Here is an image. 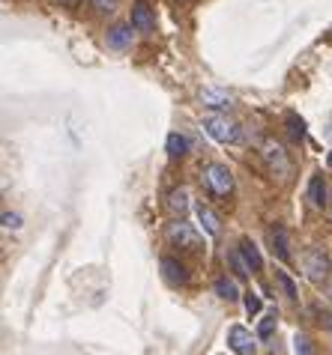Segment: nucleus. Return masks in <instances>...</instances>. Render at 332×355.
I'll return each mask as SVG.
<instances>
[{
  "label": "nucleus",
  "instance_id": "13",
  "mask_svg": "<svg viewBox=\"0 0 332 355\" xmlns=\"http://www.w3.org/2000/svg\"><path fill=\"white\" fill-rule=\"evenodd\" d=\"M162 275H165V281L174 284V287H180V284H185V269H183V263H177L174 257H162Z\"/></svg>",
  "mask_w": 332,
  "mask_h": 355
},
{
  "label": "nucleus",
  "instance_id": "20",
  "mask_svg": "<svg viewBox=\"0 0 332 355\" xmlns=\"http://www.w3.org/2000/svg\"><path fill=\"white\" fill-rule=\"evenodd\" d=\"M276 281L281 284V290H285V295H288V299H290V302H297V295H299V290H297V284H294V278H290V275H288V272H279V275H276Z\"/></svg>",
  "mask_w": 332,
  "mask_h": 355
},
{
  "label": "nucleus",
  "instance_id": "3",
  "mask_svg": "<svg viewBox=\"0 0 332 355\" xmlns=\"http://www.w3.org/2000/svg\"><path fill=\"white\" fill-rule=\"evenodd\" d=\"M329 257L324 248H308L306 254H302V272H306V278L311 284H324L329 278Z\"/></svg>",
  "mask_w": 332,
  "mask_h": 355
},
{
  "label": "nucleus",
  "instance_id": "28",
  "mask_svg": "<svg viewBox=\"0 0 332 355\" xmlns=\"http://www.w3.org/2000/svg\"><path fill=\"white\" fill-rule=\"evenodd\" d=\"M329 164H332V155H329Z\"/></svg>",
  "mask_w": 332,
  "mask_h": 355
},
{
  "label": "nucleus",
  "instance_id": "25",
  "mask_svg": "<svg viewBox=\"0 0 332 355\" xmlns=\"http://www.w3.org/2000/svg\"><path fill=\"white\" fill-rule=\"evenodd\" d=\"M246 311L249 313H258L260 311V299H258V295H251V293L246 295Z\"/></svg>",
  "mask_w": 332,
  "mask_h": 355
},
{
  "label": "nucleus",
  "instance_id": "8",
  "mask_svg": "<svg viewBox=\"0 0 332 355\" xmlns=\"http://www.w3.org/2000/svg\"><path fill=\"white\" fill-rule=\"evenodd\" d=\"M194 218H198L201 230L207 233V236H219V233H222V221H219V215L213 212L207 203H194Z\"/></svg>",
  "mask_w": 332,
  "mask_h": 355
},
{
  "label": "nucleus",
  "instance_id": "21",
  "mask_svg": "<svg viewBox=\"0 0 332 355\" xmlns=\"http://www.w3.org/2000/svg\"><path fill=\"white\" fill-rule=\"evenodd\" d=\"M276 325H279V317L276 313H269V317H263L260 320V325H258V338H272V331H276Z\"/></svg>",
  "mask_w": 332,
  "mask_h": 355
},
{
  "label": "nucleus",
  "instance_id": "6",
  "mask_svg": "<svg viewBox=\"0 0 332 355\" xmlns=\"http://www.w3.org/2000/svg\"><path fill=\"white\" fill-rule=\"evenodd\" d=\"M228 347L237 355H255L258 352V343L251 338V331L242 329V325H231L228 329Z\"/></svg>",
  "mask_w": 332,
  "mask_h": 355
},
{
  "label": "nucleus",
  "instance_id": "16",
  "mask_svg": "<svg viewBox=\"0 0 332 355\" xmlns=\"http://www.w3.org/2000/svg\"><path fill=\"white\" fill-rule=\"evenodd\" d=\"M168 209H171L174 215H180V218H183V212L189 209V191H185V189L171 191V197H168Z\"/></svg>",
  "mask_w": 332,
  "mask_h": 355
},
{
  "label": "nucleus",
  "instance_id": "23",
  "mask_svg": "<svg viewBox=\"0 0 332 355\" xmlns=\"http://www.w3.org/2000/svg\"><path fill=\"white\" fill-rule=\"evenodd\" d=\"M3 227L6 230H18V227H22V218H18L15 212H3Z\"/></svg>",
  "mask_w": 332,
  "mask_h": 355
},
{
  "label": "nucleus",
  "instance_id": "26",
  "mask_svg": "<svg viewBox=\"0 0 332 355\" xmlns=\"http://www.w3.org/2000/svg\"><path fill=\"white\" fill-rule=\"evenodd\" d=\"M297 355H311V347H308V338H297Z\"/></svg>",
  "mask_w": 332,
  "mask_h": 355
},
{
  "label": "nucleus",
  "instance_id": "17",
  "mask_svg": "<svg viewBox=\"0 0 332 355\" xmlns=\"http://www.w3.org/2000/svg\"><path fill=\"white\" fill-rule=\"evenodd\" d=\"M228 263H231V269H233V275H251V266H249V260L242 257V251L240 248H233L231 254H228Z\"/></svg>",
  "mask_w": 332,
  "mask_h": 355
},
{
  "label": "nucleus",
  "instance_id": "14",
  "mask_svg": "<svg viewBox=\"0 0 332 355\" xmlns=\"http://www.w3.org/2000/svg\"><path fill=\"white\" fill-rule=\"evenodd\" d=\"M213 290H216V295L224 299V302H237L240 299V287H237V281L233 278H219L216 284H213Z\"/></svg>",
  "mask_w": 332,
  "mask_h": 355
},
{
  "label": "nucleus",
  "instance_id": "4",
  "mask_svg": "<svg viewBox=\"0 0 332 355\" xmlns=\"http://www.w3.org/2000/svg\"><path fill=\"white\" fill-rule=\"evenodd\" d=\"M165 236H168V242H171V245H183V248H189V251H198V248H201V236H198V230H194L189 221H183V218L171 221L168 227H165Z\"/></svg>",
  "mask_w": 332,
  "mask_h": 355
},
{
  "label": "nucleus",
  "instance_id": "11",
  "mask_svg": "<svg viewBox=\"0 0 332 355\" xmlns=\"http://www.w3.org/2000/svg\"><path fill=\"white\" fill-rule=\"evenodd\" d=\"M201 102L207 107H219V111H231L233 98L224 93V90H216V87H204L201 90Z\"/></svg>",
  "mask_w": 332,
  "mask_h": 355
},
{
  "label": "nucleus",
  "instance_id": "12",
  "mask_svg": "<svg viewBox=\"0 0 332 355\" xmlns=\"http://www.w3.org/2000/svg\"><path fill=\"white\" fill-rule=\"evenodd\" d=\"M308 200H311V206H317V209H324L326 206V180H324V173H315L308 180Z\"/></svg>",
  "mask_w": 332,
  "mask_h": 355
},
{
  "label": "nucleus",
  "instance_id": "15",
  "mask_svg": "<svg viewBox=\"0 0 332 355\" xmlns=\"http://www.w3.org/2000/svg\"><path fill=\"white\" fill-rule=\"evenodd\" d=\"M240 251H242V257L249 260V266H251V272H260L263 269V257H260V251H258V245L251 242V239H242L240 242Z\"/></svg>",
  "mask_w": 332,
  "mask_h": 355
},
{
  "label": "nucleus",
  "instance_id": "7",
  "mask_svg": "<svg viewBox=\"0 0 332 355\" xmlns=\"http://www.w3.org/2000/svg\"><path fill=\"white\" fill-rule=\"evenodd\" d=\"M132 27L138 33H144V36L156 33V15H153V9L144 3V0H138V3L132 6Z\"/></svg>",
  "mask_w": 332,
  "mask_h": 355
},
{
  "label": "nucleus",
  "instance_id": "27",
  "mask_svg": "<svg viewBox=\"0 0 332 355\" xmlns=\"http://www.w3.org/2000/svg\"><path fill=\"white\" fill-rule=\"evenodd\" d=\"M63 3H78V0H63Z\"/></svg>",
  "mask_w": 332,
  "mask_h": 355
},
{
  "label": "nucleus",
  "instance_id": "18",
  "mask_svg": "<svg viewBox=\"0 0 332 355\" xmlns=\"http://www.w3.org/2000/svg\"><path fill=\"white\" fill-rule=\"evenodd\" d=\"M185 150H189V141H185L183 135H168V155L171 159H180V155H185Z\"/></svg>",
  "mask_w": 332,
  "mask_h": 355
},
{
  "label": "nucleus",
  "instance_id": "2",
  "mask_svg": "<svg viewBox=\"0 0 332 355\" xmlns=\"http://www.w3.org/2000/svg\"><path fill=\"white\" fill-rule=\"evenodd\" d=\"M204 185L210 189V194H216V197H228V194L233 191V173H231L224 164L213 162V164L204 167Z\"/></svg>",
  "mask_w": 332,
  "mask_h": 355
},
{
  "label": "nucleus",
  "instance_id": "9",
  "mask_svg": "<svg viewBox=\"0 0 332 355\" xmlns=\"http://www.w3.org/2000/svg\"><path fill=\"white\" fill-rule=\"evenodd\" d=\"M132 39H135L132 24H114L108 31V48H114V51H126V48L132 45Z\"/></svg>",
  "mask_w": 332,
  "mask_h": 355
},
{
  "label": "nucleus",
  "instance_id": "22",
  "mask_svg": "<svg viewBox=\"0 0 332 355\" xmlns=\"http://www.w3.org/2000/svg\"><path fill=\"white\" fill-rule=\"evenodd\" d=\"M117 3H120V0H90V6L99 9V12H114Z\"/></svg>",
  "mask_w": 332,
  "mask_h": 355
},
{
  "label": "nucleus",
  "instance_id": "24",
  "mask_svg": "<svg viewBox=\"0 0 332 355\" xmlns=\"http://www.w3.org/2000/svg\"><path fill=\"white\" fill-rule=\"evenodd\" d=\"M317 322L324 325L326 331H332V311H317Z\"/></svg>",
  "mask_w": 332,
  "mask_h": 355
},
{
  "label": "nucleus",
  "instance_id": "1",
  "mask_svg": "<svg viewBox=\"0 0 332 355\" xmlns=\"http://www.w3.org/2000/svg\"><path fill=\"white\" fill-rule=\"evenodd\" d=\"M201 125H204V132L219 144H237L240 141V125L233 120H228V116H222V114H207L201 120Z\"/></svg>",
  "mask_w": 332,
  "mask_h": 355
},
{
  "label": "nucleus",
  "instance_id": "10",
  "mask_svg": "<svg viewBox=\"0 0 332 355\" xmlns=\"http://www.w3.org/2000/svg\"><path fill=\"white\" fill-rule=\"evenodd\" d=\"M269 242H272V254H276L281 263H290V242H288L285 227H269Z\"/></svg>",
  "mask_w": 332,
  "mask_h": 355
},
{
  "label": "nucleus",
  "instance_id": "19",
  "mask_svg": "<svg viewBox=\"0 0 332 355\" xmlns=\"http://www.w3.org/2000/svg\"><path fill=\"white\" fill-rule=\"evenodd\" d=\"M288 132H290V141L299 144L302 137H306V123H302L297 114H290V116H288Z\"/></svg>",
  "mask_w": 332,
  "mask_h": 355
},
{
  "label": "nucleus",
  "instance_id": "5",
  "mask_svg": "<svg viewBox=\"0 0 332 355\" xmlns=\"http://www.w3.org/2000/svg\"><path fill=\"white\" fill-rule=\"evenodd\" d=\"M260 155H263V162H267V167L272 173H279V176L290 173V159H288V153H285V146H281V144L263 141L260 144Z\"/></svg>",
  "mask_w": 332,
  "mask_h": 355
}]
</instances>
